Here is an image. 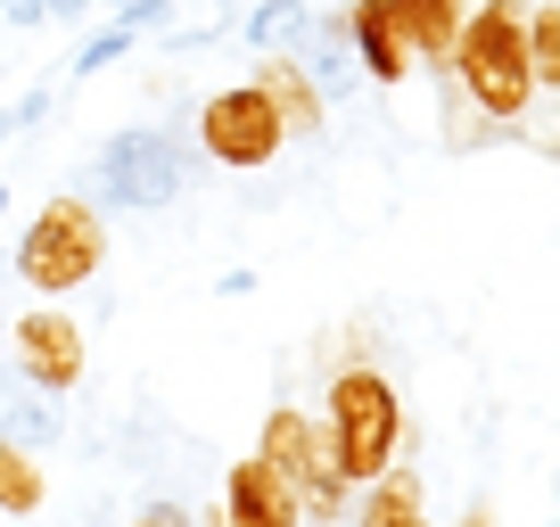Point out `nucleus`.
Wrapping results in <instances>:
<instances>
[{"label":"nucleus","mask_w":560,"mask_h":527,"mask_svg":"<svg viewBox=\"0 0 560 527\" xmlns=\"http://www.w3.org/2000/svg\"><path fill=\"white\" fill-rule=\"evenodd\" d=\"M190 181V157H182L165 132H116L91 165V207H165Z\"/></svg>","instance_id":"5"},{"label":"nucleus","mask_w":560,"mask_h":527,"mask_svg":"<svg viewBox=\"0 0 560 527\" xmlns=\"http://www.w3.org/2000/svg\"><path fill=\"white\" fill-rule=\"evenodd\" d=\"M116 25H124V34H165V25H174V0H124V9H116Z\"/></svg>","instance_id":"17"},{"label":"nucleus","mask_w":560,"mask_h":527,"mask_svg":"<svg viewBox=\"0 0 560 527\" xmlns=\"http://www.w3.org/2000/svg\"><path fill=\"white\" fill-rule=\"evenodd\" d=\"M387 34L404 42V58H429V67H445L462 42V17H470V0H380Z\"/></svg>","instance_id":"9"},{"label":"nucleus","mask_w":560,"mask_h":527,"mask_svg":"<svg viewBox=\"0 0 560 527\" xmlns=\"http://www.w3.org/2000/svg\"><path fill=\"white\" fill-rule=\"evenodd\" d=\"M338 42L354 50V67L371 74V83H404L412 74V58H404V42L387 34V17H380V0H347V17L330 25Z\"/></svg>","instance_id":"10"},{"label":"nucleus","mask_w":560,"mask_h":527,"mask_svg":"<svg viewBox=\"0 0 560 527\" xmlns=\"http://www.w3.org/2000/svg\"><path fill=\"white\" fill-rule=\"evenodd\" d=\"M0 9H9L18 25H42V0H0Z\"/></svg>","instance_id":"19"},{"label":"nucleus","mask_w":560,"mask_h":527,"mask_svg":"<svg viewBox=\"0 0 560 527\" xmlns=\"http://www.w3.org/2000/svg\"><path fill=\"white\" fill-rule=\"evenodd\" d=\"M132 527H190V519H182V511L174 503H149V511H140V519Z\"/></svg>","instance_id":"18"},{"label":"nucleus","mask_w":560,"mask_h":527,"mask_svg":"<svg viewBox=\"0 0 560 527\" xmlns=\"http://www.w3.org/2000/svg\"><path fill=\"white\" fill-rule=\"evenodd\" d=\"M445 67L462 74V91L478 99V116H527L536 74H527V9L520 0H478L462 17V42Z\"/></svg>","instance_id":"1"},{"label":"nucleus","mask_w":560,"mask_h":527,"mask_svg":"<svg viewBox=\"0 0 560 527\" xmlns=\"http://www.w3.org/2000/svg\"><path fill=\"white\" fill-rule=\"evenodd\" d=\"M18 132H25V124H18V107H0V149L18 141Z\"/></svg>","instance_id":"20"},{"label":"nucleus","mask_w":560,"mask_h":527,"mask_svg":"<svg viewBox=\"0 0 560 527\" xmlns=\"http://www.w3.org/2000/svg\"><path fill=\"white\" fill-rule=\"evenodd\" d=\"M412 527H420V519H412Z\"/></svg>","instance_id":"23"},{"label":"nucleus","mask_w":560,"mask_h":527,"mask_svg":"<svg viewBox=\"0 0 560 527\" xmlns=\"http://www.w3.org/2000/svg\"><path fill=\"white\" fill-rule=\"evenodd\" d=\"M18 379L42 387V396H67L83 387V321L42 305V314H18Z\"/></svg>","instance_id":"7"},{"label":"nucleus","mask_w":560,"mask_h":527,"mask_svg":"<svg viewBox=\"0 0 560 527\" xmlns=\"http://www.w3.org/2000/svg\"><path fill=\"white\" fill-rule=\"evenodd\" d=\"M42 494H50L42 454H25V445L0 437V511H9V519H25V511H42Z\"/></svg>","instance_id":"13"},{"label":"nucleus","mask_w":560,"mask_h":527,"mask_svg":"<svg viewBox=\"0 0 560 527\" xmlns=\"http://www.w3.org/2000/svg\"><path fill=\"white\" fill-rule=\"evenodd\" d=\"M124 50H132V34H124V25H107V34H91L83 50H74V74H100V67H116Z\"/></svg>","instance_id":"16"},{"label":"nucleus","mask_w":560,"mask_h":527,"mask_svg":"<svg viewBox=\"0 0 560 527\" xmlns=\"http://www.w3.org/2000/svg\"><path fill=\"white\" fill-rule=\"evenodd\" d=\"M214 527H305L298 487H289L280 470H264L256 454L231 461V478H223V519H214Z\"/></svg>","instance_id":"8"},{"label":"nucleus","mask_w":560,"mask_h":527,"mask_svg":"<svg viewBox=\"0 0 560 527\" xmlns=\"http://www.w3.org/2000/svg\"><path fill=\"white\" fill-rule=\"evenodd\" d=\"M314 34V17H305L298 0H264L256 17H247V42H256V50H289V42H305Z\"/></svg>","instance_id":"15"},{"label":"nucleus","mask_w":560,"mask_h":527,"mask_svg":"<svg viewBox=\"0 0 560 527\" xmlns=\"http://www.w3.org/2000/svg\"><path fill=\"white\" fill-rule=\"evenodd\" d=\"M396 437H404L396 387H387L371 363L338 371V379H330V421H322V445H330L338 478H347V487H371V478L396 461Z\"/></svg>","instance_id":"2"},{"label":"nucleus","mask_w":560,"mask_h":527,"mask_svg":"<svg viewBox=\"0 0 560 527\" xmlns=\"http://www.w3.org/2000/svg\"><path fill=\"white\" fill-rule=\"evenodd\" d=\"M247 83L272 99V116H280V132H289V141H298V132H322V91H314V74H305L298 58H280V50H272L256 74H247Z\"/></svg>","instance_id":"11"},{"label":"nucleus","mask_w":560,"mask_h":527,"mask_svg":"<svg viewBox=\"0 0 560 527\" xmlns=\"http://www.w3.org/2000/svg\"><path fill=\"white\" fill-rule=\"evenodd\" d=\"M0 214H9V190H0Z\"/></svg>","instance_id":"22"},{"label":"nucleus","mask_w":560,"mask_h":527,"mask_svg":"<svg viewBox=\"0 0 560 527\" xmlns=\"http://www.w3.org/2000/svg\"><path fill=\"white\" fill-rule=\"evenodd\" d=\"M462 527H494V519H487V511H470V519H462Z\"/></svg>","instance_id":"21"},{"label":"nucleus","mask_w":560,"mask_h":527,"mask_svg":"<svg viewBox=\"0 0 560 527\" xmlns=\"http://www.w3.org/2000/svg\"><path fill=\"white\" fill-rule=\"evenodd\" d=\"M256 461L298 487V511H314V519H338V511H347V478H338V461H330V445H322L314 412L280 405L272 421H264V437H256Z\"/></svg>","instance_id":"4"},{"label":"nucleus","mask_w":560,"mask_h":527,"mask_svg":"<svg viewBox=\"0 0 560 527\" xmlns=\"http://www.w3.org/2000/svg\"><path fill=\"white\" fill-rule=\"evenodd\" d=\"M100 264H107V223H100L91 198H50V207L25 223V239H18V281L42 289V297L83 289Z\"/></svg>","instance_id":"3"},{"label":"nucleus","mask_w":560,"mask_h":527,"mask_svg":"<svg viewBox=\"0 0 560 527\" xmlns=\"http://www.w3.org/2000/svg\"><path fill=\"white\" fill-rule=\"evenodd\" d=\"M0 437L9 445H25V454H50L58 437H67V412H58V396H9V405H0Z\"/></svg>","instance_id":"12"},{"label":"nucleus","mask_w":560,"mask_h":527,"mask_svg":"<svg viewBox=\"0 0 560 527\" xmlns=\"http://www.w3.org/2000/svg\"><path fill=\"white\" fill-rule=\"evenodd\" d=\"M198 141H207V157L214 165H240V174H256V165H272L280 157V116H272V99H264L256 83H231V91H214L207 107H198Z\"/></svg>","instance_id":"6"},{"label":"nucleus","mask_w":560,"mask_h":527,"mask_svg":"<svg viewBox=\"0 0 560 527\" xmlns=\"http://www.w3.org/2000/svg\"><path fill=\"white\" fill-rule=\"evenodd\" d=\"M527 74H536L544 91L560 83V0H544V9H527Z\"/></svg>","instance_id":"14"}]
</instances>
